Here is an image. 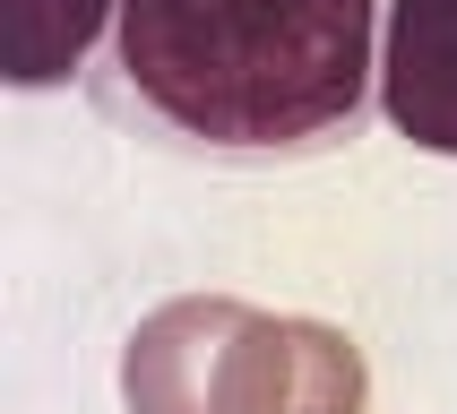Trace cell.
<instances>
[{
    "mask_svg": "<svg viewBox=\"0 0 457 414\" xmlns=\"http://www.w3.org/2000/svg\"><path fill=\"white\" fill-rule=\"evenodd\" d=\"M380 112L397 138L457 155V0H397L380 44Z\"/></svg>",
    "mask_w": 457,
    "mask_h": 414,
    "instance_id": "3957f363",
    "label": "cell"
},
{
    "mask_svg": "<svg viewBox=\"0 0 457 414\" xmlns=\"http://www.w3.org/2000/svg\"><path fill=\"white\" fill-rule=\"evenodd\" d=\"M397 0H121L87 95L181 164L277 173L371 121Z\"/></svg>",
    "mask_w": 457,
    "mask_h": 414,
    "instance_id": "6da1fadb",
    "label": "cell"
},
{
    "mask_svg": "<svg viewBox=\"0 0 457 414\" xmlns=\"http://www.w3.org/2000/svg\"><path fill=\"white\" fill-rule=\"evenodd\" d=\"M371 371L362 345L328 319H268L242 302L225 354H216V397L207 414H362Z\"/></svg>",
    "mask_w": 457,
    "mask_h": 414,
    "instance_id": "7a4b0ae2",
    "label": "cell"
},
{
    "mask_svg": "<svg viewBox=\"0 0 457 414\" xmlns=\"http://www.w3.org/2000/svg\"><path fill=\"white\" fill-rule=\"evenodd\" d=\"M242 302L207 294V302H164L155 319H138L121 354V397L129 414H207L216 397V354H225Z\"/></svg>",
    "mask_w": 457,
    "mask_h": 414,
    "instance_id": "277c9868",
    "label": "cell"
},
{
    "mask_svg": "<svg viewBox=\"0 0 457 414\" xmlns=\"http://www.w3.org/2000/svg\"><path fill=\"white\" fill-rule=\"evenodd\" d=\"M112 9L121 0H9V26H0L9 87H61V78L96 70Z\"/></svg>",
    "mask_w": 457,
    "mask_h": 414,
    "instance_id": "5b68a950",
    "label": "cell"
}]
</instances>
